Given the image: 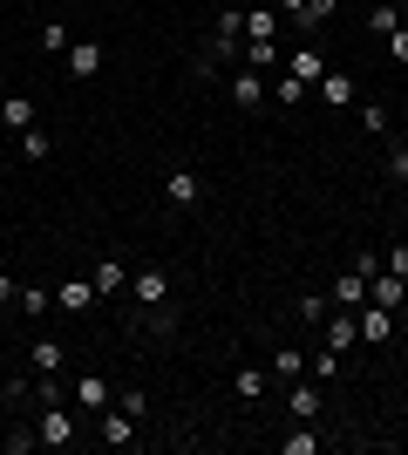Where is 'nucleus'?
<instances>
[{"label":"nucleus","instance_id":"nucleus-37","mask_svg":"<svg viewBox=\"0 0 408 455\" xmlns=\"http://www.w3.org/2000/svg\"><path fill=\"white\" fill-rule=\"evenodd\" d=\"M402 123H408V95H402Z\"/></svg>","mask_w":408,"mask_h":455},{"label":"nucleus","instance_id":"nucleus-36","mask_svg":"<svg viewBox=\"0 0 408 455\" xmlns=\"http://www.w3.org/2000/svg\"><path fill=\"white\" fill-rule=\"evenodd\" d=\"M272 7H279V14H300V7H307V0H272Z\"/></svg>","mask_w":408,"mask_h":455},{"label":"nucleus","instance_id":"nucleus-3","mask_svg":"<svg viewBox=\"0 0 408 455\" xmlns=\"http://www.w3.org/2000/svg\"><path fill=\"white\" fill-rule=\"evenodd\" d=\"M354 326H361V340H368V347L395 340V313H388V306H374V299H368V313H354Z\"/></svg>","mask_w":408,"mask_h":455},{"label":"nucleus","instance_id":"nucleus-18","mask_svg":"<svg viewBox=\"0 0 408 455\" xmlns=\"http://www.w3.org/2000/svg\"><path fill=\"white\" fill-rule=\"evenodd\" d=\"M89 279H96V292H123V285H130V266H123V259H96Z\"/></svg>","mask_w":408,"mask_h":455},{"label":"nucleus","instance_id":"nucleus-20","mask_svg":"<svg viewBox=\"0 0 408 455\" xmlns=\"http://www.w3.org/2000/svg\"><path fill=\"white\" fill-rule=\"evenodd\" d=\"M286 408H292L300 421H320V387H307V380H300V387L286 395Z\"/></svg>","mask_w":408,"mask_h":455},{"label":"nucleus","instance_id":"nucleus-33","mask_svg":"<svg viewBox=\"0 0 408 455\" xmlns=\"http://www.w3.org/2000/svg\"><path fill=\"white\" fill-rule=\"evenodd\" d=\"M388 171H395V177H402V184H408V143H395V156H388Z\"/></svg>","mask_w":408,"mask_h":455},{"label":"nucleus","instance_id":"nucleus-25","mask_svg":"<svg viewBox=\"0 0 408 455\" xmlns=\"http://www.w3.org/2000/svg\"><path fill=\"white\" fill-rule=\"evenodd\" d=\"M327 313H333V299H327V292H307V299H300V320H307V326H320Z\"/></svg>","mask_w":408,"mask_h":455},{"label":"nucleus","instance_id":"nucleus-14","mask_svg":"<svg viewBox=\"0 0 408 455\" xmlns=\"http://www.w3.org/2000/svg\"><path fill=\"white\" fill-rule=\"evenodd\" d=\"M286 76H300L313 89V82L327 76V55H320V48H300V55H286Z\"/></svg>","mask_w":408,"mask_h":455},{"label":"nucleus","instance_id":"nucleus-5","mask_svg":"<svg viewBox=\"0 0 408 455\" xmlns=\"http://www.w3.org/2000/svg\"><path fill=\"white\" fill-rule=\"evenodd\" d=\"M327 299L340 306V313H354V306L368 299V272H361V266H354V272H340V279H333V292H327Z\"/></svg>","mask_w":408,"mask_h":455},{"label":"nucleus","instance_id":"nucleus-28","mask_svg":"<svg viewBox=\"0 0 408 455\" xmlns=\"http://www.w3.org/2000/svg\"><path fill=\"white\" fill-rule=\"evenodd\" d=\"M327 14H333V0H307V7H300V14H286V20H300V28H320Z\"/></svg>","mask_w":408,"mask_h":455},{"label":"nucleus","instance_id":"nucleus-21","mask_svg":"<svg viewBox=\"0 0 408 455\" xmlns=\"http://www.w3.org/2000/svg\"><path fill=\"white\" fill-rule=\"evenodd\" d=\"M272 374H279V380H300V374H307V354H300V347H279V354H272Z\"/></svg>","mask_w":408,"mask_h":455},{"label":"nucleus","instance_id":"nucleus-1","mask_svg":"<svg viewBox=\"0 0 408 455\" xmlns=\"http://www.w3.org/2000/svg\"><path fill=\"white\" fill-rule=\"evenodd\" d=\"M164 204H171V211H197V204H204V177L184 171V164L164 171Z\"/></svg>","mask_w":408,"mask_h":455},{"label":"nucleus","instance_id":"nucleus-35","mask_svg":"<svg viewBox=\"0 0 408 455\" xmlns=\"http://www.w3.org/2000/svg\"><path fill=\"white\" fill-rule=\"evenodd\" d=\"M14 292H20V285L7 279V272H0V306H14Z\"/></svg>","mask_w":408,"mask_h":455},{"label":"nucleus","instance_id":"nucleus-27","mask_svg":"<svg viewBox=\"0 0 408 455\" xmlns=\"http://www.w3.org/2000/svg\"><path fill=\"white\" fill-rule=\"evenodd\" d=\"M340 374V347H320V354H313V380H333Z\"/></svg>","mask_w":408,"mask_h":455},{"label":"nucleus","instance_id":"nucleus-34","mask_svg":"<svg viewBox=\"0 0 408 455\" xmlns=\"http://www.w3.org/2000/svg\"><path fill=\"white\" fill-rule=\"evenodd\" d=\"M388 55H395V61H408V28H395V35H388Z\"/></svg>","mask_w":408,"mask_h":455},{"label":"nucleus","instance_id":"nucleus-22","mask_svg":"<svg viewBox=\"0 0 408 455\" xmlns=\"http://www.w3.org/2000/svg\"><path fill=\"white\" fill-rule=\"evenodd\" d=\"M232 395L238 401H259V395H266V374H259V367H238V374H232Z\"/></svg>","mask_w":408,"mask_h":455},{"label":"nucleus","instance_id":"nucleus-29","mask_svg":"<svg viewBox=\"0 0 408 455\" xmlns=\"http://www.w3.org/2000/svg\"><path fill=\"white\" fill-rule=\"evenodd\" d=\"M272 95H279V102H286V109H292V102H307V82H300V76H279V89H272Z\"/></svg>","mask_w":408,"mask_h":455},{"label":"nucleus","instance_id":"nucleus-12","mask_svg":"<svg viewBox=\"0 0 408 455\" xmlns=\"http://www.w3.org/2000/svg\"><path fill=\"white\" fill-rule=\"evenodd\" d=\"M402 292H408L402 272H374V279H368V299H374V306H388V313L402 306Z\"/></svg>","mask_w":408,"mask_h":455},{"label":"nucleus","instance_id":"nucleus-31","mask_svg":"<svg viewBox=\"0 0 408 455\" xmlns=\"http://www.w3.org/2000/svg\"><path fill=\"white\" fill-rule=\"evenodd\" d=\"M279 449H286V455H313V449H320V435H313V428H300V435H286Z\"/></svg>","mask_w":408,"mask_h":455},{"label":"nucleus","instance_id":"nucleus-23","mask_svg":"<svg viewBox=\"0 0 408 455\" xmlns=\"http://www.w3.org/2000/svg\"><path fill=\"white\" fill-rule=\"evenodd\" d=\"M48 150H55V136H48V130H20V156H28V164H41Z\"/></svg>","mask_w":408,"mask_h":455},{"label":"nucleus","instance_id":"nucleus-17","mask_svg":"<svg viewBox=\"0 0 408 455\" xmlns=\"http://www.w3.org/2000/svg\"><path fill=\"white\" fill-rule=\"evenodd\" d=\"M28 361H35V374H61V367H68V347H61V340H35Z\"/></svg>","mask_w":408,"mask_h":455},{"label":"nucleus","instance_id":"nucleus-7","mask_svg":"<svg viewBox=\"0 0 408 455\" xmlns=\"http://www.w3.org/2000/svg\"><path fill=\"white\" fill-rule=\"evenodd\" d=\"M102 292H96V279H68V285H55V306L61 313H89Z\"/></svg>","mask_w":408,"mask_h":455},{"label":"nucleus","instance_id":"nucleus-11","mask_svg":"<svg viewBox=\"0 0 408 455\" xmlns=\"http://www.w3.org/2000/svg\"><path fill=\"white\" fill-rule=\"evenodd\" d=\"M279 28H286L279 7H252V14H245V41H279Z\"/></svg>","mask_w":408,"mask_h":455},{"label":"nucleus","instance_id":"nucleus-13","mask_svg":"<svg viewBox=\"0 0 408 455\" xmlns=\"http://www.w3.org/2000/svg\"><path fill=\"white\" fill-rule=\"evenodd\" d=\"M76 408H82V415H102V408H109V380L82 374V380H76Z\"/></svg>","mask_w":408,"mask_h":455},{"label":"nucleus","instance_id":"nucleus-6","mask_svg":"<svg viewBox=\"0 0 408 455\" xmlns=\"http://www.w3.org/2000/svg\"><path fill=\"white\" fill-rule=\"evenodd\" d=\"M130 292L136 306H164L171 299V272H130Z\"/></svg>","mask_w":408,"mask_h":455},{"label":"nucleus","instance_id":"nucleus-24","mask_svg":"<svg viewBox=\"0 0 408 455\" xmlns=\"http://www.w3.org/2000/svg\"><path fill=\"white\" fill-rule=\"evenodd\" d=\"M14 306H20V313H35V320H41V313L55 306V292H41V285H20V292H14Z\"/></svg>","mask_w":408,"mask_h":455},{"label":"nucleus","instance_id":"nucleus-32","mask_svg":"<svg viewBox=\"0 0 408 455\" xmlns=\"http://www.w3.org/2000/svg\"><path fill=\"white\" fill-rule=\"evenodd\" d=\"M381 272H402V279H408V245H388V259H381Z\"/></svg>","mask_w":408,"mask_h":455},{"label":"nucleus","instance_id":"nucleus-16","mask_svg":"<svg viewBox=\"0 0 408 455\" xmlns=\"http://www.w3.org/2000/svg\"><path fill=\"white\" fill-rule=\"evenodd\" d=\"M232 102H238V109H259V102H266V82H259V68L232 76Z\"/></svg>","mask_w":408,"mask_h":455},{"label":"nucleus","instance_id":"nucleus-26","mask_svg":"<svg viewBox=\"0 0 408 455\" xmlns=\"http://www.w3.org/2000/svg\"><path fill=\"white\" fill-rule=\"evenodd\" d=\"M41 48H48V55H68L76 41H68V28H61V20H48V28H41Z\"/></svg>","mask_w":408,"mask_h":455},{"label":"nucleus","instance_id":"nucleus-8","mask_svg":"<svg viewBox=\"0 0 408 455\" xmlns=\"http://www.w3.org/2000/svg\"><path fill=\"white\" fill-rule=\"evenodd\" d=\"M313 89H320V102H327V109H354V76H340V68H327Z\"/></svg>","mask_w":408,"mask_h":455},{"label":"nucleus","instance_id":"nucleus-15","mask_svg":"<svg viewBox=\"0 0 408 455\" xmlns=\"http://www.w3.org/2000/svg\"><path fill=\"white\" fill-rule=\"evenodd\" d=\"M96 68H102V48H96V41H76V48H68V76L89 82Z\"/></svg>","mask_w":408,"mask_h":455},{"label":"nucleus","instance_id":"nucleus-10","mask_svg":"<svg viewBox=\"0 0 408 455\" xmlns=\"http://www.w3.org/2000/svg\"><path fill=\"white\" fill-rule=\"evenodd\" d=\"M0 123H7V130H35V95H0Z\"/></svg>","mask_w":408,"mask_h":455},{"label":"nucleus","instance_id":"nucleus-19","mask_svg":"<svg viewBox=\"0 0 408 455\" xmlns=\"http://www.w3.org/2000/svg\"><path fill=\"white\" fill-rule=\"evenodd\" d=\"M136 326H143V333H150V340H164V333H171V326H177L171 299H164V306H143V313H136Z\"/></svg>","mask_w":408,"mask_h":455},{"label":"nucleus","instance_id":"nucleus-30","mask_svg":"<svg viewBox=\"0 0 408 455\" xmlns=\"http://www.w3.org/2000/svg\"><path fill=\"white\" fill-rule=\"evenodd\" d=\"M368 28H374V35H395V28H402V14H395L388 0H381V7H374V14H368Z\"/></svg>","mask_w":408,"mask_h":455},{"label":"nucleus","instance_id":"nucleus-2","mask_svg":"<svg viewBox=\"0 0 408 455\" xmlns=\"http://www.w3.org/2000/svg\"><path fill=\"white\" fill-rule=\"evenodd\" d=\"M96 435L109 442V449H136V415H130V408H102Z\"/></svg>","mask_w":408,"mask_h":455},{"label":"nucleus","instance_id":"nucleus-4","mask_svg":"<svg viewBox=\"0 0 408 455\" xmlns=\"http://www.w3.org/2000/svg\"><path fill=\"white\" fill-rule=\"evenodd\" d=\"M41 442H48V449H68V442H76V415H61L55 401H48V408H41Z\"/></svg>","mask_w":408,"mask_h":455},{"label":"nucleus","instance_id":"nucleus-9","mask_svg":"<svg viewBox=\"0 0 408 455\" xmlns=\"http://www.w3.org/2000/svg\"><path fill=\"white\" fill-rule=\"evenodd\" d=\"M320 333H327V347H340V354H348V347L361 340V326H354V313H340V306H333L327 320H320Z\"/></svg>","mask_w":408,"mask_h":455}]
</instances>
